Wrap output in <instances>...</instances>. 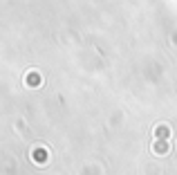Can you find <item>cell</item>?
Returning a JSON list of instances; mask_svg holds the SVG:
<instances>
[{"instance_id":"cell-1","label":"cell","mask_w":177,"mask_h":175,"mask_svg":"<svg viewBox=\"0 0 177 175\" xmlns=\"http://www.w3.org/2000/svg\"><path fill=\"white\" fill-rule=\"evenodd\" d=\"M155 135H159V137L164 135V137H166V135H168V128H162V126H157V128H155Z\"/></svg>"}]
</instances>
